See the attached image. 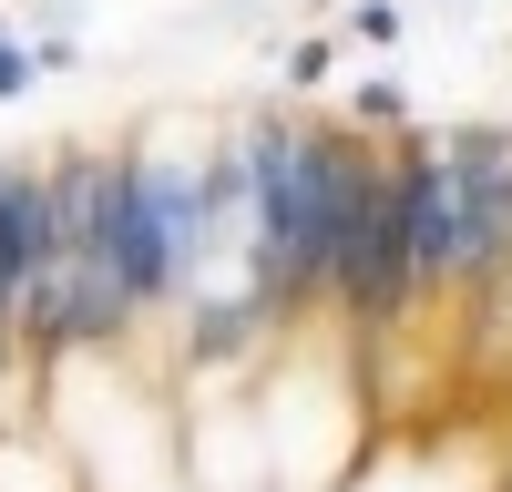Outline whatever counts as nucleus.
Returning <instances> with one entry per match:
<instances>
[{"label": "nucleus", "mask_w": 512, "mask_h": 492, "mask_svg": "<svg viewBox=\"0 0 512 492\" xmlns=\"http://www.w3.org/2000/svg\"><path fill=\"white\" fill-rule=\"evenodd\" d=\"M338 123H359V134H410V103L390 93V82H359V103L338 113Z\"/></svg>", "instance_id": "nucleus-4"}, {"label": "nucleus", "mask_w": 512, "mask_h": 492, "mask_svg": "<svg viewBox=\"0 0 512 492\" xmlns=\"http://www.w3.org/2000/svg\"><path fill=\"white\" fill-rule=\"evenodd\" d=\"M41 216H52L41 164H11V175H0V318L21 308V287H31V267H41Z\"/></svg>", "instance_id": "nucleus-3"}, {"label": "nucleus", "mask_w": 512, "mask_h": 492, "mask_svg": "<svg viewBox=\"0 0 512 492\" xmlns=\"http://www.w3.org/2000/svg\"><path fill=\"white\" fill-rule=\"evenodd\" d=\"M369 134L318 103H256L236 123V164H246V236H236V277L267 298L277 328H308L328 298V257H338V216H349Z\"/></svg>", "instance_id": "nucleus-1"}, {"label": "nucleus", "mask_w": 512, "mask_h": 492, "mask_svg": "<svg viewBox=\"0 0 512 492\" xmlns=\"http://www.w3.org/2000/svg\"><path fill=\"white\" fill-rule=\"evenodd\" d=\"M400 31H410V11H400V0H349V41H369V52H390Z\"/></svg>", "instance_id": "nucleus-5"}, {"label": "nucleus", "mask_w": 512, "mask_h": 492, "mask_svg": "<svg viewBox=\"0 0 512 492\" xmlns=\"http://www.w3.org/2000/svg\"><path fill=\"white\" fill-rule=\"evenodd\" d=\"M31 72H41V62H31V41L0 31V103H21V93H31Z\"/></svg>", "instance_id": "nucleus-6"}, {"label": "nucleus", "mask_w": 512, "mask_h": 492, "mask_svg": "<svg viewBox=\"0 0 512 492\" xmlns=\"http://www.w3.org/2000/svg\"><path fill=\"white\" fill-rule=\"evenodd\" d=\"M103 246L123 277V308L164 318L205 277V236L185 205V164H164L154 144H113V185H103Z\"/></svg>", "instance_id": "nucleus-2"}, {"label": "nucleus", "mask_w": 512, "mask_h": 492, "mask_svg": "<svg viewBox=\"0 0 512 492\" xmlns=\"http://www.w3.org/2000/svg\"><path fill=\"white\" fill-rule=\"evenodd\" d=\"M318 82H328V41H297V52H287V93H297V103H308V93H318Z\"/></svg>", "instance_id": "nucleus-7"}, {"label": "nucleus", "mask_w": 512, "mask_h": 492, "mask_svg": "<svg viewBox=\"0 0 512 492\" xmlns=\"http://www.w3.org/2000/svg\"><path fill=\"white\" fill-rule=\"evenodd\" d=\"M0 175H11V164H0Z\"/></svg>", "instance_id": "nucleus-8"}]
</instances>
